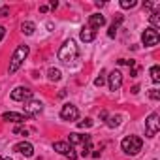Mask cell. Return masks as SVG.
I'll use <instances>...</instances> for the list:
<instances>
[{"instance_id": "cell-1", "label": "cell", "mask_w": 160, "mask_h": 160, "mask_svg": "<svg viewBox=\"0 0 160 160\" xmlns=\"http://www.w3.org/2000/svg\"><path fill=\"white\" fill-rule=\"evenodd\" d=\"M77 55H79V51H77V45H75V42H73V40L64 42V43H62V47L58 49V58H60L62 62H66V64L73 62V60L77 58Z\"/></svg>"}, {"instance_id": "cell-2", "label": "cell", "mask_w": 160, "mask_h": 160, "mask_svg": "<svg viewBox=\"0 0 160 160\" xmlns=\"http://www.w3.org/2000/svg\"><path fill=\"white\" fill-rule=\"evenodd\" d=\"M141 147H143V139L138 138V136H126V138L121 141V149H122L126 154H130V156L138 154V152L141 151Z\"/></svg>"}, {"instance_id": "cell-3", "label": "cell", "mask_w": 160, "mask_h": 160, "mask_svg": "<svg viewBox=\"0 0 160 160\" xmlns=\"http://www.w3.org/2000/svg\"><path fill=\"white\" fill-rule=\"evenodd\" d=\"M28 51H30V49H28V45H25V43L15 49V53H13V57H12V60H10V68H8L10 73H15V72L21 68V64H23L25 58L28 57Z\"/></svg>"}, {"instance_id": "cell-4", "label": "cell", "mask_w": 160, "mask_h": 160, "mask_svg": "<svg viewBox=\"0 0 160 160\" xmlns=\"http://www.w3.org/2000/svg\"><path fill=\"white\" fill-rule=\"evenodd\" d=\"M158 130H160V117H158V113H151L145 121V132L149 138H154Z\"/></svg>"}, {"instance_id": "cell-5", "label": "cell", "mask_w": 160, "mask_h": 160, "mask_svg": "<svg viewBox=\"0 0 160 160\" xmlns=\"http://www.w3.org/2000/svg\"><path fill=\"white\" fill-rule=\"evenodd\" d=\"M53 149H55L58 154L68 156L70 160H75V158H77V154L73 152V147H72L68 141H55V143H53Z\"/></svg>"}, {"instance_id": "cell-6", "label": "cell", "mask_w": 160, "mask_h": 160, "mask_svg": "<svg viewBox=\"0 0 160 160\" xmlns=\"http://www.w3.org/2000/svg\"><path fill=\"white\" fill-rule=\"evenodd\" d=\"M158 40H160V36H158V30H154V28H145V32L141 34V42H143V45L145 47H152V45H156L158 43Z\"/></svg>"}, {"instance_id": "cell-7", "label": "cell", "mask_w": 160, "mask_h": 160, "mask_svg": "<svg viewBox=\"0 0 160 160\" xmlns=\"http://www.w3.org/2000/svg\"><path fill=\"white\" fill-rule=\"evenodd\" d=\"M12 100L15 102H28L32 100V91L28 87H17L12 91Z\"/></svg>"}, {"instance_id": "cell-8", "label": "cell", "mask_w": 160, "mask_h": 160, "mask_svg": "<svg viewBox=\"0 0 160 160\" xmlns=\"http://www.w3.org/2000/svg\"><path fill=\"white\" fill-rule=\"evenodd\" d=\"M42 109H43V104L40 100H28V102H25V115L27 117H36V115L42 113Z\"/></svg>"}, {"instance_id": "cell-9", "label": "cell", "mask_w": 160, "mask_h": 160, "mask_svg": "<svg viewBox=\"0 0 160 160\" xmlns=\"http://www.w3.org/2000/svg\"><path fill=\"white\" fill-rule=\"evenodd\" d=\"M60 117L64 121H77L79 119V111L73 104H64L62 109H60Z\"/></svg>"}, {"instance_id": "cell-10", "label": "cell", "mask_w": 160, "mask_h": 160, "mask_svg": "<svg viewBox=\"0 0 160 160\" xmlns=\"http://www.w3.org/2000/svg\"><path fill=\"white\" fill-rule=\"evenodd\" d=\"M122 87V73L119 70H113L109 73V89L111 91H119Z\"/></svg>"}, {"instance_id": "cell-11", "label": "cell", "mask_w": 160, "mask_h": 160, "mask_svg": "<svg viewBox=\"0 0 160 160\" xmlns=\"http://www.w3.org/2000/svg\"><path fill=\"white\" fill-rule=\"evenodd\" d=\"M104 25H106V17H104L102 13H92V15L89 17V28L98 30V28L104 27Z\"/></svg>"}, {"instance_id": "cell-12", "label": "cell", "mask_w": 160, "mask_h": 160, "mask_svg": "<svg viewBox=\"0 0 160 160\" xmlns=\"http://www.w3.org/2000/svg\"><path fill=\"white\" fill-rule=\"evenodd\" d=\"M27 119H28L27 115H23V113H15V111H8V113H4V115H2V121H8V122H17V124L25 122Z\"/></svg>"}, {"instance_id": "cell-13", "label": "cell", "mask_w": 160, "mask_h": 160, "mask_svg": "<svg viewBox=\"0 0 160 160\" xmlns=\"http://www.w3.org/2000/svg\"><path fill=\"white\" fill-rule=\"evenodd\" d=\"M13 151L21 152V154H25V156H32V154H34V147H32V143H28V141H19V143L13 147Z\"/></svg>"}, {"instance_id": "cell-14", "label": "cell", "mask_w": 160, "mask_h": 160, "mask_svg": "<svg viewBox=\"0 0 160 160\" xmlns=\"http://www.w3.org/2000/svg\"><path fill=\"white\" fill-rule=\"evenodd\" d=\"M89 139H91V136H87V134H77V132H73V134L68 136V143H70V145L85 143V141H89Z\"/></svg>"}, {"instance_id": "cell-15", "label": "cell", "mask_w": 160, "mask_h": 160, "mask_svg": "<svg viewBox=\"0 0 160 160\" xmlns=\"http://www.w3.org/2000/svg\"><path fill=\"white\" fill-rule=\"evenodd\" d=\"M81 40L85 42V43H91V42H94V38H96V32L92 30V28H89V27H83L81 28Z\"/></svg>"}, {"instance_id": "cell-16", "label": "cell", "mask_w": 160, "mask_h": 160, "mask_svg": "<svg viewBox=\"0 0 160 160\" xmlns=\"http://www.w3.org/2000/svg\"><path fill=\"white\" fill-rule=\"evenodd\" d=\"M34 30H36V25H34L32 21H25V23L21 25V32H23V34H27V36L34 34Z\"/></svg>"}, {"instance_id": "cell-17", "label": "cell", "mask_w": 160, "mask_h": 160, "mask_svg": "<svg viewBox=\"0 0 160 160\" xmlns=\"http://www.w3.org/2000/svg\"><path fill=\"white\" fill-rule=\"evenodd\" d=\"M122 23V15H117V19L113 21V25L109 27V30H108V36L109 38H115V34H117V28H119V25Z\"/></svg>"}, {"instance_id": "cell-18", "label": "cell", "mask_w": 160, "mask_h": 160, "mask_svg": "<svg viewBox=\"0 0 160 160\" xmlns=\"http://www.w3.org/2000/svg\"><path fill=\"white\" fill-rule=\"evenodd\" d=\"M47 77H49V81H60L62 73H60V70H57V68H51V70L47 72Z\"/></svg>"}, {"instance_id": "cell-19", "label": "cell", "mask_w": 160, "mask_h": 160, "mask_svg": "<svg viewBox=\"0 0 160 160\" xmlns=\"http://www.w3.org/2000/svg\"><path fill=\"white\" fill-rule=\"evenodd\" d=\"M149 19H151V25H152L151 28H154V30L160 28V12H152Z\"/></svg>"}, {"instance_id": "cell-20", "label": "cell", "mask_w": 160, "mask_h": 160, "mask_svg": "<svg viewBox=\"0 0 160 160\" xmlns=\"http://www.w3.org/2000/svg\"><path fill=\"white\" fill-rule=\"evenodd\" d=\"M149 73H151V81L152 83H158L160 81V66H152Z\"/></svg>"}, {"instance_id": "cell-21", "label": "cell", "mask_w": 160, "mask_h": 160, "mask_svg": "<svg viewBox=\"0 0 160 160\" xmlns=\"http://www.w3.org/2000/svg\"><path fill=\"white\" fill-rule=\"evenodd\" d=\"M121 121H122V115H113V117L108 119V126H109V128H115V126L121 124Z\"/></svg>"}, {"instance_id": "cell-22", "label": "cell", "mask_w": 160, "mask_h": 160, "mask_svg": "<svg viewBox=\"0 0 160 160\" xmlns=\"http://www.w3.org/2000/svg\"><path fill=\"white\" fill-rule=\"evenodd\" d=\"M138 2L136 0H121V8L122 10H130V8H136Z\"/></svg>"}, {"instance_id": "cell-23", "label": "cell", "mask_w": 160, "mask_h": 160, "mask_svg": "<svg viewBox=\"0 0 160 160\" xmlns=\"http://www.w3.org/2000/svg\"><path fill=\"white\" fill-rule=\"evenodd\" d=\"M91 151H92V143H91V139H89V141H85V143H83L81 156H83V158H85V156H89V154H91Z\"/></svg>"}, {"instance_id": "cell-24", "label": "cell", "mask_w": 160, "mask_h": 160, "mask_svg": "<svg viewBox=\"0 0 160 160\" xmlns=\"http://www.w3.org/2000/svg\"><path fill=\"white\" fill-rule=\"evenodd\" d=\"M77 126H79V128H91V126H92V119H85V121H79V122H77Z\"/></svg>"}, {"instance_id": "cell-25", "label": "cell", "mask_w": 160, "mask_h": 160, "mask_svg": "<svg viewBox=\"0 0 160 160\" xmlns=\"http://www.w3.org/2000/svg\"><path fill=\"white\" fill-rule=\"evenodd\" d=\"M149 98L151 100H160V91L158 89H151L149 91Z\"/></svg>"}, {"instance_id": "cell-26", "label": "cell", "mask_w": 160, "mask_h": 160, "mask_svg": "<svg viewBox=\"0 0 160 160\" xmlns=\"http://www.w3.org/2000/svg\"><path fill=\"white\" fill-rule=\"evenodd\" d=\"M104 83H106V77H104V72H102V73L94 79V85H96V87H102Z\"/></svg>"}, {"instance_id": "cell-27", "label": "cell", "mask_w": 160, "mask_h": 160, "mask_svg": "<svg viewBox=\"0 0 160 160\" xmlns=\"http://www.w3.org/2000/svg\"><path fill=\"white\" fill-rule=\"evenodd\" d=\"M13 134H19V136H27V134H28V130H27V128H23V126H17V128H13Z\"/></svg>"}, {"instance_id": "cell-28", "label": "cell", "mask_w": 160, "mask_h": 160, "mask_svg": "<svg viewBox=\"0 0 160 160\" xmlns=\"http://www.w3.org/2000/svg\"><path fill=\"white\" fill-rule=\"evenodd\" d=\"M8 13H10V8L8 6H4L2 10H0V17H8Z\"/></svg>"}, {"instance_id": "cell-29", "label": "cell", "mask_w": 160, "mask_h": 160, "mask_svg": "<svg viewBox=\"0 0 160 160\" xmlns=\"http://www.w3.org/2000/svg\"><path fill=\"white\" fill-rule=\"evenodd\" d=\"M4 36H6V28H4V27H0V42L4 40Z\"/></svg>"}, {"instance_id": "cell-30", "label": "cell", "mask_w": 160, "mask_h": 160, "mask_svg": "<svg viewBox=\"0 0 160 160\" xmlns=\"http://www.w3.org/2000/svg\"><path fill=\"white\" fill-rule=\"evenodd\" d=\"M143 8L145 10H151V8H154V4L152 2H143Z\"/></svg>"}, {"instance_id": "cell-31", "label": "cell", "mask_w": 160, "mask_h": 160, "mask_svg": "<svg viewBox=\"0 0 160 160\" xmlns=\"http://www.w3.org/2000/svg\"><path fill=\"white\" fill-rule=\"evenodd\" d=\"M138 72H139V70L134 66V68H132V72H130V75H132V77H138Z\"/></svg>"}, {"instance_id": "cell-32", "label": "cell", "mask_w": 160, "mask_h": 160, "mask_svg": "<svg viewBox=\"0 0 160 160\" xmlns=\"http://www.w3.org/2000/svg\"><path fill=\"white\" fill-rule=\"evenodd\" d=\"M100 119L106 121V119H108V111H100Z\"/></svg>"}, {"instance_id": "cell-33", "label": "cell", "mask_w": 160, "mask_h": 160, "mask_svg": "<svg viewBox=\"0 0 160 160\" xmlns=\"http://www.w3.org/2000/svg\"><path fill=\"white\" fill-rule=\"evenodd\" d=\"M49 6H51V8H53V10H55V8H57V6H58V2H57V0H51V4H49Z\"/></svg>"}, {"instance_id": "cell-34", "label": "cell", "mask_w": 160, "mask_h": 160, "mask_svg": "<svg viewBox=\"0 0 160 160\" xmlns=\"http://www.w3.org/2000/svg\"><path fill=\"white\" fill-rule=\"evenodd\" d=\"M138 92H139V87H138V85H136V87H132V94H138Z\"/></svg>"}, {"instance_id": "cell-35", "label": "cell", "mask_w": 160, "mask_h": 160, "mask_svg": "<svg viewBox=\"0 0 160 160\" xmlns=\"http://www.w3.org/2000/svg\"><path fill=\"white\" fill-rule=\"evenodd\" d=\"M47 10H49V8H47V6H40V12H42V13H45V12H47Z\"/></svg>"}, {"instance_id": "cell-36", "label": "cell", "mask_w": 160, "mask_h": 160, "mask_svg": "<svg viewBox=\"0 0 160 160\" xmlns=\"http://www.w3.org/2000/svg\"><path fill=\"white\" fill-rule=\"evenodd\" d=\"M2 160H12V158H10V156H8V158H2Z\"/></svg>"}, {"instance_id": "cell-37", "label": "cell", "mask_w": 160, "mask_h": 160, "mask_svg": "<svg viewBox=\"0 0 160 160\" xmlns=\"http://www.w3.org/2000/svg\"><path fill=\"white\" fill-rule=\"evenodd\" d=\"M0 160H2V158H0Z\"/></svg>"}]
</instances>
